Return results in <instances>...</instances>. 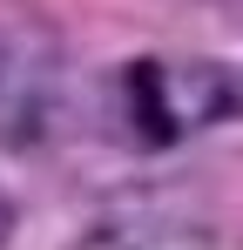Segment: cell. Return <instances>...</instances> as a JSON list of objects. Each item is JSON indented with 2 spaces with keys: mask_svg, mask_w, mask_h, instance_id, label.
<instances>
[{
  "mask_svg": "<svg viewBox=\"0 0 243 250\" xmlns=\"http://www.w3.org/2000/svg\"><path fill=\"white\" fill-rule=\"evenodd\" d=\"M68 61L34 14L0 7V142H40L61 115Z\"/></svg>",
  "mask_w": 243,
  "mask_h": 250,
  "instance_id": "cell-2",
  "label": "cell"
},
{
  "mask_svg": "<svg viewBox=\"0 0 243 250\" xmlns=\"http://www.w3.org/2000/svg\"><path fill=\"white\" fill-rule=\"evenodd\" d=\"M7 237H14V203L0 196V250H7Z\"/></svg>",
  "mask_w": 243,
  "mask_h": 250,
  "instance_id": "cell-4",
  "label": "cell"
},
{
  "mask_svg": "<svg viewBox=\"0 0 243 250\" xmlns=\"http://www.w3.org/2000/svg\"><path fill=\"white\" fill-rule=\"evenodd\" d=\"M243 108V82L216 61H135L128 68V115L142 142H176Z\"/></svg>",
  "mask_w": 243,
  "mask_h": 250,
  "instance_id": "cell-1",
  "label": "cell"
},
{
  "mask_svg": "<svg viewBox=\"0 0 243 250\" xmlns=\"http://www.w3.org/2000/svg\"><path fill=\"white\" fill-rule=\"evenodd\" d=\"M81 250H216V230L182 209H115L81 230Z\"/></svg>",
  "mask_w": 243,
  "mask_h": 250,
  "instance_id": "cell-3",
  "label": "cell"
}]
</instances>
